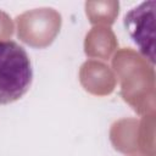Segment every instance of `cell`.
Listing matches in <instances>:
<instances>
[{
	"mask_svg": "<svg viewBox=\"0 0 156 156\" xmlns=\"http://www.w3.org/2000/svg\"><path fill=\"white\" fill-rule=\"evenodd\" d=\"M113 67L122 83V96L139 113L154 112L155 74L152 65L130 49L116 54Z\"/></svg>",
	"mask_w": 156,
	"mask_h": 156,
	"instance_id": "obj_1",
	"label": "cell"
},
{
	"mask_svg": "<svg viewBox=\"0 0 156 156\" xmlns=\"http://www.w3.org/2000/svg\"><path fill=\"white\" fill-rule=\"evenodd\" d=\"M33 78L27 51L16 41H0V105L22 98Z\"/></svg>",
	"mask_w": 156,
	"mask_h": 156,
	"instance_id": "obj_2",
	"label": "cell"
},
{
	"mask_svg": "<svg viewBox=\"0 0 156 156\" xmlns=\"http://www.w3.org/2000/svg\"><path fill=\"white\" fill-rule=\"evenodd\" d=\"M61 27V15L50 7L34 9L17 17L18 37L35 48L51 44Z\"/></svg>",
	"mask_w": 156,
	"mask_h": 156,
	"instance_id": "obj_3",
	"label": "cell"
},
{
	"mask_svg": "<svg viewBox=\"0 0 156 156\" xmlns=\"http://www.w3.org/2000/svg\"><path fill=\"white\" fill-rule=\"evenodd\" d=\"M155 6L154 0L145 1L124 16V27L146 60L155 62Z\"/></svg>",
	"mask_w": 156,
	"mask_h": 156,
	"instance_id": "obj_4",
	"label": "cell"
},
{
	"mask_svg": "<svg viewBox=\"0 0 156 156\" xmlns=\"http://www.w3.org/2000/svg\"><path fill=\"white\" fill-rule=\"evenodd\" d=\"M80 82L88 91L95 95L110 94L115 88V78L108 67L96 61H87L82 66Z\"/></svg>",
	"mask_w": 156,
	"mask_h": 156,
	"instance_id": "obj_5",
	"label": "cell"
},
{
	"mask_svg": "<svg viewBox=\"0 0 156 156\" xmlns=\"http://www.w3.org/2000/svg\"><path fill=\"white\" fill-rule=\"evenodd\" d=\"M117 41L113 32L106 27H95L85 37V54L91 57L108 58L116 49Z\"/></svg>",
	"mask_w": 156,
	"mask_h": 156,
	"instance_id": "obj_6",
	"label": "cell"
},
{
	"mask_svg": "<svg viewBox=\"0 0 156 156\" xmlns=\"http://www.w3.org/2000/svg\"><path fill=\"white\" fill-rule=\"evenodd\" d=\"M136 130L138 122L135 119H122L112 126L111 135H124L111 139L115 147L122 152L136 151Z\"/></svg>",
	"mask_w": 156,
	"mask_h": 156,
	"instance_id": "obj_7",
	"label": "cell"
},
{
	"mask_svg": "<svg viewBox=\"0 0 156 156\" xmlns=\"http://www.w3.org/2000/svg\"><path fill=\"white\" fill-rule=\"evenodd\" d=\"M118 1H87L85 12L89 21L94 24H112L118 15Z\"/></svg>",
	"mask_w": 156,
	"mask_h": 156,
	"instance_id": "obj_8",
	"label": "cell"
},
{
	"mask_svg": "<svg viewBox=\"0 0 156 156\" xmlns=\"http://www.w3.org/2000/svg\"><path fill=\"white\" fill-rule=\"evenodd\" d=\"M140 146L141 150L150 156H154V113L145 116L140 124Z\"/></svg>",
	"mask_w": 156,
	"mask_h": 156,
	"instance_id": "obj_9",
	"label": "cell"
},
{
	"mask_svg": "<svg viewBox=\"0 0 156 156\" xmlns=\"http://www.w3.org/2000/svg\"><path fill=\"white\" fill-rule=\"evenodd\" d=\"M13 24L11 18L2 11H0V38H9L12 35Z\"/></svg>",
	"mask_w": 156,
	"mask_h": 156,
	"instance_id": "obj_10",
	"label": "cell"
}]
</instances>
